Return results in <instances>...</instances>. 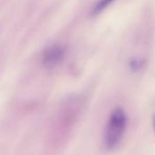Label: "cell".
I'll return each instance as SVG.
<instances>
[{
	"mask_svg": "<svg viewBox=\"0 0 155 155\" xmlns=\"http://www.w3.org/2000/svg\"><path fill=\"white\" fill-rule=\"evenodd\" d=\"M127 125V117L123 110L118 108L111 113L105 134V143L109 150H112L116 148L126 130Z\"/></svg>",
	"mask_w": 155,
	"mask_h": 155,
	"instance_id": "6da1fadb",
	"label": "cell"
},
{
	"mask_svg": "<svg viewBox=\"0 0 155 155\" xmlns=\"http://www.w3.org/2000/svg\"><path fill=\"white\" fill-rule=\"evenodd\" d=\"M66 54V50L61 46H52L48 48L43 55V64L48 68H52L59 64Z\"/></svg>",
	"mask_w": 155,
	"mask_h": 155,
	"instance_id": "7a4b0ae2",
	"label": "cell"
},
{
	"mask_svg": "<svg viewBox=\"0 0 155 155\" xmlns=\"http://www.w3.org/2000/svg\"><path fill=\"white\" fill-rule=\"evenodd\" d=\"M114 0H100L99 3L95 6L93 13L94 14H98L101 11H102L103 9H105L109 5H110Z\"/></svg>",
	"mask_w": 155,
	"mask_h": 155,
	"instance_id": "3957f363",
	"label": "cell"
},
{
	"mask_svg": "<svg viewBox=\"0 0 155 155\" xmlns=\"http://www.w3.org/2000/svg\"><path fill=\"white\" fill-rule=\"evenodd\" d=\"M130 67L133 70L137 71L143 67V61L140 59H133L130 63Z\"/></svg>",
	"mask_w": 155,
	"mask_h": 155,
	"instance_id": "277c9868",
	"label": "cell"
},
{
	"mask_svg": "<svg viewBox=\"0 0 155 155\" xmlns=\"http://www.w3.org/2000/svg\"><path fill=\"white\" fill-rule=\"evenodd\" d=\"M153 127H154V130H155V118H154V122H153Z\"/></svg>",
	"mask_w": 155,
	"mask_h": 155,
	"instance_id": "5b68a950",
	"label": "cell"
}]
</instances>
